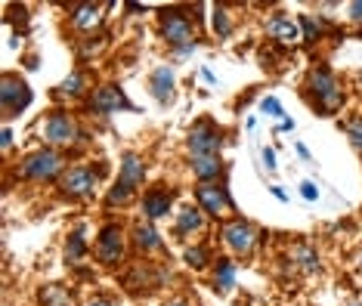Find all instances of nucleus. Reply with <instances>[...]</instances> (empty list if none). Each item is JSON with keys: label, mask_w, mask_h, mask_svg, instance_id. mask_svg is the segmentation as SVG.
Segmentation results:
<instances>
[{"label": "nucleus", "mask_w": 362, "mask_h": 306, "mask_svg": "<svg viewBox=\"0 0 362 306\" xmlns=\"http://www.w3.org/2000/svg\"><path fill=\"white\" fill-rule=\"evenodd\" d=\"M10 148H13V130L4 127V152H10Z\"/></svg>", "instance_id": "obj_34"}, {"label": "nucleus", "mask_w": 362, "mask_h": 306, "mask_svg": "<svg viewBox=\"0 0 362 306\" xmlns=\"http://www.w3.org/2000/svg\"><path fill=\"white\" fill-rule=\"evenodd\" d=\"M202 226H204V211L199 208V204H183V208L177 211V223H174V235L177 238L195 235Z\"/></svg>", "instance_id": "obj_14"}, {"label": "nucleus", "mask_w": 362, "mask_h": 306, "mask_svg": "<svg viewBox=\"0 0 362 306\" xmlns=\"http://www.w3.org/2000/svg\"><path fill=\"white\" fill-rule=\"evenodd\" d=\"M195 204L204 211V213H211V217H223V213L229 211H235V204H233V198H229V189L220 183H199L195 186Z\"/></svg>", "instance_id": "obj_10"}, {"label": "nucleus", "mask_w": 362, "mask_h": 306, "mask_svg": "<svg viewBox=\"0 0 362 306\" xmlns=\"http://www.w3.org/2000/svg\"><path fill=\"white\" fill-rule=\"evenodd\" d=\"M65 173V158L56 148H40V152H31L28 158H22L19 164V177L31 180V183H47V180H56Z\"/></svg>", "instance_id": "obj_2"}, {"label": "nucleus", "mask_w": 362, "mask_h": 306, "mask_svg": "<svg viewBox=\"0 0 362 306\" xmlns=\"http://www.w3.org/2000/svg\"><path fill=\"white\" fill-rule=\"evenodd\" d=\"M341 130H344V134H347L350 146L356 148V152H362V114H353V118L341 121Z\"/></svg>", "instance_id": "obj_26"}, {"label": "nucleus", "mask_w": 362, "mask_h": 306, "mask_svg": "<svg viewBox=\"0 0 362 306\" xmlns=\"http://www.w3.org/2000/svg\"><path fill=\"white\" fill-rule=\"evenodd\" d=\"M269 192H273V195L279 198V201H288V192H285V189H279V186H273V189H269Z\"/></svg>", "instance_id": "obj_36"}, {"label": "nucleus", "mask_w": 362, "mask_h": 306, "mask_svg": "<svg viewBox=\"0 0 362 306\" xmlns=\"http://www.w3.org/2000/svg\"><path fill=\"white\" fill-rule=\"evenodd\" d=\"M186 148H189V155H192V158H204V155H220V148H223V130H220L211 118H202L192 130H189Z\"/></svg>", "instance_id": "obj_5"}, {"label": "nucleus", "mask_w": 362, "mask_h": 306, "mask_svg": "<svg viewBox=\"0 0 362 306\" xmlns=\"http://www.w3.org/2000/svg\"><path fill=\"white\" fill-rule=\"evenodd\" d=\"M87 306H112V300H105V297H96V300H90Z\"/></svg>", "instance_id": "obj_38"}, {"label": "nucleus", "mask_w": 362, "mask_h": 306, "mask_svg": "<svg viewBox=\"0 0 362 306\" xmlns=\"http://www.w3.org/2000/svg\"><path fill=\"white\" fill-rule=\"evenodd\" d=\"M294 260H298V266L303 272H319V269H322L316 247H310V245H298V247H294Z\"/></svg>", "instance_id": "obj_22"}, {"label": "nucleus", "mask_w": 362, "mask_h": 306, "mask_svg": "<svg viewBox=\"0 0 362 306\" xmlns=\"http://www.w3.org/2000/svg\"><path fill=\"white\" fill-rule=\"evenodd\" d=\"M103 22V4H78L71 6V25L78 31H87V28H96Z\"/></svg>", "instance_id": "obj_18"}, {"label": "nucleus", "mask_w": 362, "mask_h": 306, "mask_svg": "<svg viewBox=\"0 0 362 306\" xmlns=\"http://www.w3.org/2000/svg\"><path fill=\"white\" fill-rule=\"evenodd\" d=\"M279 130H294V121H291V118H285L282 124H279Z\"/></svg>", "instance_id": "obj_39"}, {"label": "nucleus", "mask_w": 362, "mask_h": 306, "mask_svg": "<svg viewBox=\"0 0 362 306\" xmlns=\"http://www.w3.org/2000/svg\"><path fill=\"white\" fill-rule=\"evenodd\" d=\"M96 186H100V170H96V167H84V164L65 170L59 177V192L65 198H90L96 192Z\"/></svg>", "instance_id": "obj_8"}, {"label": "nucleus", "mask_w": 362, "mask_h": 306, "mask_svg": "<svg viewBox=\"0 0 362 306\" xmlns=\"http://www.w3.org/2000/svg\"><path fill=\"white\" fill-rule=\"evenodd\" d=\"M81 93H84V74H81V71H71L69 78H65L62 84H59V96H71V99H75V96H81Z\"/></svg>", "instance_id": "obj_28"}, {"label": "nucleus", "mask_w": 362, "mask_h": 306, "mask_svg": "<svg viewBox=\"0 0 362 306\" xmlns=\"http://www.w3.org/2000/svg\"><path fill=\"white\" fill-rule=\"evenodd\" d=\"M40 136H44V143H50V146H71V143H78L81 127L69 112L56 109V112L47 114L44 124H40Z\"/></svg>", "instance_id": "obj_6"}, {"label": "nucleus", "mask_w": 362, "mask_h": 306, "mask_svg": "<svg viewBox=\"0 0 362 306\" xmlns=\"http://www.w3.org/2000/svg\"><path fill=\"white\" fill-rule=\"evenodd\" d=\"M183 260H186V266H192V269H204V266H208V260H211V254H208V247H204V245L186 247Z\"/></svg>", "instance_id": "obj_29"}, {"label": "nucleus", "mask_w": 362, "mask_h": 306, "mask_svg": "<svg viewBox=\"0 0 362 306\" xmlns=\"http://www.w3.org/2000/svg\"><path fill=\"white\" fill-rule=\"evenodd\" d=\"M168 306H189V303H186V300H170Z\"/></svg>", "instance_id": "obj_41"}, {"label": "nucleus", "mask_w": 362, "mask_h": 306, "mask_svg": "<svg viewBox=\"0 0 362 306\" xmlns=\"http://www.w3.org/2000/svg\"><path fill=\"white\" fill-rule=\"evenodd\" d=\"M260 158H263V167H267L269 173H276V167H279V161H276V152H273V148H263V152H260Z\"/></svg>", "instance_id": "obj_31"}, {"label": "nucleus", "mask_w": 362, "mask_h": 306, "mask_svg": "<svg viewBox=\"0 0 362 306\" xmlns=\"http://www.w3.org/2000/svg\"><path fill=\"white\" fill-rule=\"evenodd\" d=\"M174 84H177V74H174L170 65H161V69H155L152 78H149V90H152V96L158 99L161 105H168L170 99H174Z\"/></svg>", "instance_id": "obj_15"}, {"label": "nucleus", "mask_w": 362, "mask_h": 306, "mask_svg": "<svg viewBox=\"0 0 362 306\" xmlns=\"http://www.w3.org/2000/svg\"><path fill=\"white\" fill-rule=\"evenodd\" d=\"M220 235H223V242L229 245V251L235 254H248L254 245H257V229H254V223L235 217L220 226Z\"/></svg>", "instance_id": "obj_11"}, {"label": "nucleus", "mask_w": 362, "mask_h": 306, "mask_svg": "<svg viewBox=\"0 0 362 306\" xmlns=\"http://www.w3.org/2000/svg\"><path fill=\"white\" fill-rule=\"evenodd\" d=\"M124 6H127L130 13H136V16H139V13H146V6H143V4H124Z\"/></svg>", "instance_id": "obj_37"}, {"label": "nucleus", "mask_w": 362, "mask_h": 306, "mask_svg": "<svg viewBox=\"0 0 362 306\" xmlns=\"http://www.w3.org/2000/svg\"><path fill=\"white\" fill-rule=\"evenodd\" d=\"M307 96L313 99V105H316L319 114H334L344 105V87L328 65H313L310 69Z\"/></svg>", "instance_id": "obj_1"}, {"label": "nucleus", "mask_w": 362, "mask_h": 306, "mask_svg": "<svg viewBox=\"0 0 362 306\" xmlns=\"http://www.w3.org/2000/svg\"><path fill=\"white\" fill-rule=\"evenodd\" d=\"M134 245H136V251H158L161 247L158 229H155L152 223H139V226L134 229Z\"/></svg>", "instance_id": "obj_20"}, {"label": "nucleus", "mask_w": 362, "mask_h": 306, "mask_svg": "<svg viewBox=\"0 0 362 306\" xmlns=\"http://www.w3.org/2000/svg\"><path fill=\"white\" fill-rule=\"evenodd\" d=\"M96 260L103 266H118L124 260V229L121 223H105L96 238Z\"/></svg>", "instance_id": "obj_9"}, {"label": "nucleus", "mask_w": 362, "mask_h": 306, "mask_svg": "<svg viewBox=\"0 0 362 306\" xmlns=\"http://www.w3.org/2000/svg\"><path fill=\"white\" fill-rule=\"evenodd\" d=\"M202 74H204V81H208V84H217V78H214V71H208V69H204Z\"/></svg>", "instance_id": "obj_40"}, {"label": "nucleus", "mask_w": 362, "mask_h": 306, "mask_svg": "<svg viewBox=\"0 0 362 306\" xmlns=\"http://www.w3.org/2000/svg\"><path fill=\"white\" fill-rule=\"evenodd\" d=\"M134 195H136V189L134 186H127V183H115L109 189V195H105V208H118V204H130L134 201Z\"/></svg>", "instance_id": "obj_23"}, {"label": "nucleus", "mask_w": 362, "mask_h": 306, "mask_svg": "<svg viewBox=\"0 0 362 306\" xmlns=\"http://www.w3.org/2000/svg\"><path fill=\"white\" fill-rule=\"evenodd\" d=\"M87 109H90V114H103L105 118V114H118V112H136V105L124 96V90L121 87L103 84V87H96L93 93H90Z\"/></svg>", "instance_id": "obj_7"}, {"label": "nucleus", "mask_w": 362, "mask_h": 306, "mask_svg": "<svg viewBox=\"0 0 362 306\" xmlns=\"http://www.w3.org/2000/svg\"><path fill=\"white\" fill-rule=\"evenodd\" d=\"M139 208H143V213L149 220L168 217L170 208H174V189H161V186L149 189V192L143 195V201H139Z\"/></svg>", "instance_id": "obj_12"}, {"label": "nucleus", "mask_w": 362, "mask_h": 306, "mask_svg": "<svg viewBox=\"0 0 362 306\" xmlns=\"http://www.w3.org/2000/svg\"><path fill=\"white\" fill-rule=\"evenodd\" d=\"M298 25H300V37L307 40V44H316V40L322 37V31H325L322 22H316V19H313V16H307V13L298 16Z\"/></svg>", "instance_id": "obj_25"}, {"label": "nucleus", "mask_w": 362, "mask_h": 306, "mask_svg": "<svg viewBox=\"0 0 362 306\" xmlns=\"http://www.w3.org/2000/svg\"><path fill=\"white\" fill-rule=\"evenodd\" d=\"M158 28H161V37L168 40V44H174L177 49L195 44L192 19H189L183 10H177V6H168V10L158 13Z\"/></svg>", "instance_id": "obj_4"}, {"label": "nucleus", "mask_w": 362, "mask_h": 306, "mask_svg": "<svg viewBox=\"0 0 362 306\" xmlns=\"http://www.w3.org/2000/svg\"><path fill=\"white\" fill-rule=\"evenodd\" d=\"M214 288H217L220 294H229L235 288V263L229 257H220L214 263Z\"/></svg>", "instance_id": "obj_19"}, {"label": "nucleus", "mask_w": 362, "mask_h": 306, "mask_svg": "<svg viewBox=\"0 0 362 306\" xmlns=\"http://www.w3.org/2000/svg\"><path fill=\"white\" fill-rule=\"evenodd\" d=\"M87 257V242H84V233L75 229L69 238H65V260L69 263H81Z\"/></svg>", "instance_id": "obj_21"}, {"label": "nucleus", "mask_w": 362, "mask_h": 306, "mask_svg": "<svg viewBox=\"0 0 362 306\" xmlns=\"http://www.w3.org/2000/svg\"><path fill=\"white\" fill-rule=\"evenodd\" d=\"M260 112L269 114V118H282L285 121V109H282V102H279L276 96H263L260 99Z\"/></svg>", "instance_id": "obj_30"}, {"label": "nucleus", "mask_w": 362, "mask_h": 306, "mask_svg": "<svg viewBox=\"0 0 362 306\" xmlns=\"http://www.w3.org/2000/svg\"><path fill=\"white\" fill-rule=\"evenodd\" d=\"M267 35L276 40V44H285V47H291V44H298L300 37V25L294 22V19H288L285 13H276L273 19L267 22Z\"/></svg>", "instance_id": "obj_13"}, {"label": "nucleus", "mask_w": 362, "mask_h": 306, "mask_svg": "<svg viewBox=\"0 0 362 306\" xmlns=\"http://www.w3.org/2000/svg\"><path fill=\"white\" fill-rule=\"evenodd\" d=\"M40 303L44 306H75L71 303V294L65 291L62 285H47L44 291H40Z\"/></svg>", "instance_id": "obj_24"}, {"label": "nucleus", "mask_w": 362, "mask_h": 306, "mask_svg": "<svg viewBox=\"0 0 362 306\" xmlns=\"http://www.w3.org/2000/svg\"><path fill=\"white\" fill-rule=\"evenodd\" d=\"M353 306H362V303H353Z\"/></svg>", "instance_id": "obj_42"}, {"label": "nucleus", "mask_w": 362, "mask_h": 306, "mask_svg": "<svg viewBox=\"0 0 362 306\" xmlns=\"http://www.w3.org/2000/svg\"><path fill=\"white\" fill-rule=\"evenodd\" d=\"M31 105V87L22 74L6 71L0 78V109H4V118L10 121L16 114H22Z\"/></svg>", "instance_id": "obj_3"}, {"label": "nucleus", "mask_w": 362, "mask_h": 306, "mask_svg": "<svg viewBox=\"0 0 362 306\" xmlns=\"http://www.w3.org/2000/svg\"><path fill=\"white\" fill-rule=\"evenodd\" d=\"M211 25H214V31H217V37H229V35H233V22H229L226 6H214Z\"/></svg>", "instance_id": "obj_27"}, {"label": "nucleus", "mask_w": 362, "mask_h": 306, "mask_svg": "<svg viewBox=\"0 0 362 306\" xmlns=\"http://www.w3.org/2000/svg\"><path fill=\"white\" fill-rule=\"evenodd\" d=\"M300 195H303V201H319V189H316V183H300Z\"/></svg>", "instance_id": "obj_32"}, {"label": "nucleus", "mask_w": 362, "mask_h": 306, "mask_svg": "<svg viewBox=\"0 0 362 306\" xmlns=\"http://www.w3.org/2000/svg\"><path fill=\"white\" fill-rule=\"evenodd\" d=\"M294 148H298V155H300L303 161H310V164H313V155H310V148H307V146H303V143H298Z\"/></svg>", "instance_id": "obj_35"}, {"label": "nucleus", "mask_w": 362, "mask_h": 306, "mask_svg": "<svg viewBox=\"0 0 362 306\" xmlns=\"http://www.w3.org/2000/svg\"><path fill=\"white\" fill-rule=\"evenodd\" d=\"M189 170L195 173L199 183H217L220 173H223V161H220V155H204V158L189 161Z\"/></svg>", "instance_id": "obj_17"}, {"label": "nucleus", "mask_w": 362, "mask_h": 306, "mask_svg": "<svg viewBox=\"0 0 362 306\" xmlns=\"http://www.w3.org/2000/svg\"><path fill=\"white\" fill-rule=\"evenodd\" d=\"M350 16L356 22H362V0H353V4H350Z\"/></svg>", "instance_id": "obj_33"}, {"label": "nucleus", "mask_w": 362, "mask_h": 306, "mask_svg": "<svg viewBox=\"0 0 362 306\" xmlns=\"http://www.w3.org/2000/svg\"><path fill=\"white\" fill-rule=\"evenodd\" d=\"M146 173H149V167H146V161L139 158L136 152L121 155V173H118V180H121V183H127V186L139 189V186L146 183Z\"/></svg>", "instance_id": "obj_16"}]
</instances>
